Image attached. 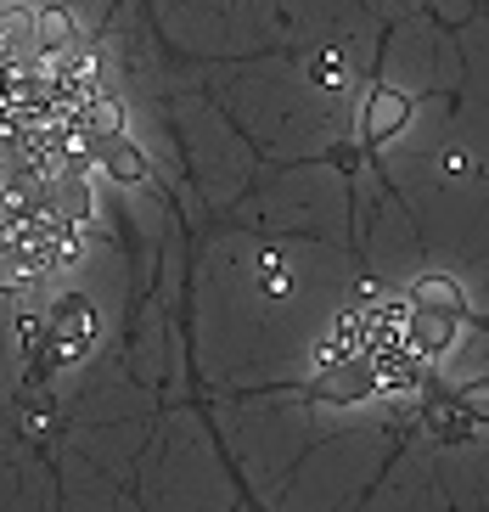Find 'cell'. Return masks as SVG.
Returning a JSON list of instances; mask_svg holds the SVG:
<instances>
[{
	"label": "cell",
	"mask_w": 489,
	"mask_h": 512,
	"mask_svg": "<svg viewBox=\"0 0 489 512\" xmlns=\"http://www.w3.org/2000/svg\"><path fill=\"white\" fill-rule=\"evenodd\" d=\"M377 389V366H371V355L360 349V355H338V361H326V372L310 383L315 400H366V394Z\"/></svg>",
	"instance_id": "obj_1"
},
{
	"label": "cell",
	"mask_w": 489,
	"mask_h": 512,
	"mask_svg": "<svg viewBox=\"0 0 489 512\" xmlns=\"http://www.w3.org/2000/svg\"><path fill=\"white\" fill-rule=\"evenodd\" d=\"M405 124H411V96L394 91V85H377L366 102V152H377L388 136H400Z\"/></svg>",
	"instance_id": "obj_2"
},
{
	"label": "cell",
	"mask_w": 489,
	"mask_h": 512,
	"mask_svg": "<svg viewBox=\"0 0 489 512\" xmlns=\"http://www.w3.org/2000/svg\"><path fill=\"white\" fill-rule=\"evenodd\" d=\"M90 147H96V164H102L119 186H141V181L152 175V169H147V152L135 147V141H124V130H119V136H96Z\"/></svg>",
	"instance_id": "obj_3"
},
{
	"label": "cell",
	"mask_w": 489,
	"mask_h": 512,
	"mask_svg": "<svg viewBox=\"0 0 489 512\" xmlns=\"http://www.w3.org/2000/svg\"><path fill=\"white\" fill-rule=\"evenodd\" d=\"M85 338H90V299L68 293V299L51 304V355H62V361H68Z\"/></svg>",
	"instance_id": "obj_4"
},
{
	"label": "cell",
	"mask_w": 489,
	"mask_h": 512,
	"mask_svg": "<svg viewBox=\"0 0 489 512\" xmlns=\"http://www.w3.org/2000/svg\"><path fill=\"white\" fill-rule=\"evenodd\" d=\"M405 344H411L416 355H445V349L456 344V316H445V310H411Z\"/></svg>",
	"instance_id": "obj_5"
},
{
	"label": "cell",
	"mask_w": 489,
	"mask_h": 512,
	"mask_svg": "<svg viewBox=\"0 0 489 512\" xmlns=\"http://www.w3.org/2000/svg\"><path fill=\"white\" fill-rule=\"evenodd\" d=\"M411 304L416 310H445V316H461V310H467V299H461V287L450 282V276H422V282L411 287Z\"/></svg>",
	"instance_id": "obj_6"
},
{
	"label": "cell",
	"mask_w": 489,
	"mask_h": 512,
	"mask_svg": "<svg viewBox=\"0 0 489 512\" xmlns=\"http://www.w3.org/2000/svg\"><path fill=\"white\" fill-rule=\"evenodd\" d=\"M34 40H40L45 51H74L79 29H74V17L62 12V6H45V12L34 17Z\"/></svg>",
	"instance_id": "obj_7"
},
{
	"label": "cell",
	"mask_w": 489,
	"mask_h": 512,
	"mask_svg": "<svg viewBox=\"0 0 489 512\" xmlns=\"http://www.w3.org/2000/svg\"><path fill=\"white\" fill-rule=\"evenodd\" d=\"M79 130H85L90 141H96V136H119V130H124V107L113 102V96H90L85 113H79Z\"/></svg>",
	"instance_id": "obj_8"
},
{
	"label": "cell",
	"mask_w": 489,
	"mask_h": 512,
	"mask_svg": "<svg viewBox=\"0 0 489 512\" xmlns=\"http://www.w3.org/2000/svg\"><path fill=\"white\" fill-rule=\"evenodd\" d=\"M57 220H62V226H85V220H90V186L79 181L74 169L57 181Z\"/></svg>",
	"instance_id": "obj_9"
},
{
	"label": "cell",
	"mask_w": 489,
	"mask_h": 512,
	"mask_svg": "<svg viewBox=\"0 0 489 512\" xmlns=\"http://www.w3.org/2000/svg\"><path fill=\"white\" fill-rule=\"evenodd\" d=\"M456 411L467 422H489V383H467V389L456 394Z\"/></svg>",
	"instance_id": "obj_10"
}]
</instances>
